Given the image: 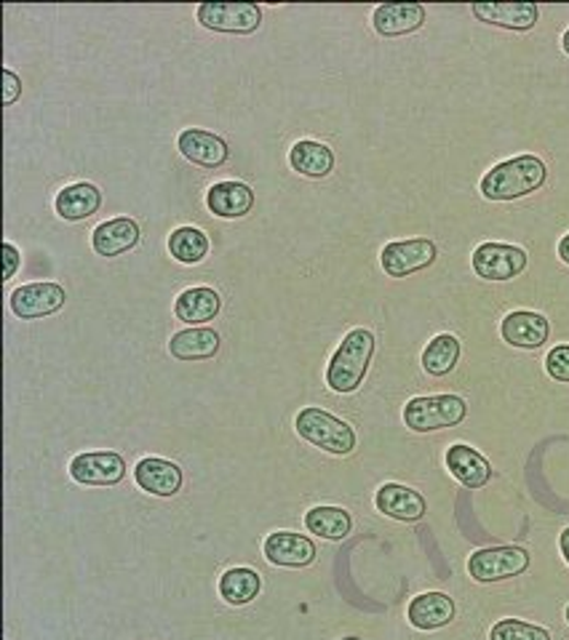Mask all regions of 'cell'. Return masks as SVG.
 <instances>
[{"label":"cell","instance_id":"2","mask_svg":"<svg viewBox=\"0 0 569 640\" xmlns=\"http://www.w3.org/2000/svg\"><path fill=\"white\" fill-rule=\"evenodd\" d=\"M372 355H375V334L366 329H353L351 334L342 340V344L329 361L327 368V385L329 390L348 396L356 392L364 381L366 372H369Z\"/></svg>","mask_w":569,"mask_h":640},{"label":"cell","instance_id":"24","mask_svg":"<svg viewBox=\"0 0 569 640\" xmlns=\"http://www.w3.org/2000/svg\"><path fill=\"white\" fill-rule=\"evenodd\" d=\"M169 353L177 361L195 363V361H209L219 353V334L212 329H185L180 334L171 336Z\"/></svg>","mask_w":569,"mask_h":640},{"label":"cell","instance_id":"12","mask_svg":"<svg viewBox=\"0 0 569 640\" xmlns=\"http://www.w3.org/2000/svg\"><path fill=\"white\" fill-rule=\"evenodd\" d=\"M262 552L273 565L281 569H305L316 560V545L295 532H275L265 539Z\"/></svg>","mask_w":569,"mask_h":640},{"label":"cell","instance_id":"20","mask_svg":"<svg viewBox=\"0 0 569 640\" xmlns=\"http://www.w3.org/2000/svg\"><path fill=\"white\" fill-rule=\"evenodd\" d=\"M206 206L219 219H241L252 212L254 193L243 182H217L206 193Z\"/></svg>","mask_w":569,"mask_h":640},{"label":"cell","instance_id":"18","mask_svg":"<svg viewBox=\"0 0 569 640\" xmlns=\"http://www.w3.org/2000/svg\"><path fill=\"white\" fill-rule=\"evenodd\" d=\"M139 225L134 219L128 217H118V219H110V221H102L100 227H94V232H91V245H94V251L100 256H121L126 254V251H132L134 245L139 243Z\"/></svg>","mask_w":569,"mask_h":640},{"label":"cell","instance_id":"35","mask_svg":"<svg viewBox=\"0 0 569 640\" xmlns=\"http://www.w3.org/2000/svg\"><path fill=\"white\" fill-rule=\"evenodd\" d=\"M559 256H561V262L569 264V236L559 240Z\"/></svg>","mask_w":569,"mask_h":640},{"label":"cell","instance_id":"33","mask_svg":"<svg viewBox=\"0 0 569 640\" xmlns=\"http://www.w3.org/2000/svg\"><path fill=\"white\" fill-rule=\"evenodd\" d=\"M3 256H5V273H3V281H9V278H14V273L20 270V251L14 249L11 243H3Z\"/></svg>","mask_w":569,"mask_h":640},{"label":"cell","instance_id":"10","mask_svg":"<svg viewBox=\"0 0 569 640\" xmlns=\"http://www.w3.org/2000/svg\"><path fill=\"white\" fill-rule=\"evenodd\" d=\"M70 478L81 485H115L126 478V461L115 452L78 454L70 461Z\"/></svg>","mask_w":569,"mask_h":640},{"label":"cell","instance_id":"31","mask_svg":"<svg viewBox=\"0 0 569 640\" xmlns=\"http://www.w3.org/2000/svg\"><path fill=\"white\" fill-rule=\"evenodd\" d=\"M546 372L550 379L569 385V344H559V347L550 350L546 358Z\"/></svg>","mask_w":569,"mask_h":640},{"label":"cell","instance_id":"29","mask_svg":"<svg viewBox=\"0 0 569 640\" xmlns=\"http://www.w3.org/2000/svg\"><path fill=\"white\" fill-rule=\"evenodd\" d=\"M169 251L177 262L198 264L209 254V236L198 227H180L169 236Z\"/></svg>","mask_w":569,"mask_h":640},{"label":"cell","instance_id":"8","mask_svg":"<svg viewBox=\"0 0 569 640\" xmlns=\"http://www.w3.org/2000/svg\"><path fill=\"white\" fill-rule=\"evenodd\" d=\"M470 264L485 281H513L527 270V251L508 243H481Z\"/></svg>","mask_w":569,"mask_h":640},{"label":"cell","instance_id":"16","mask_svg":"<svg viewBox=\"0 0 569 640\" xmlns=\"http://www.w3.org/2000/svg\"><path fill=\"white\" fill-rule=\"evenodd\" d=\"M372 24L383 38L409 35L425 24V5L420 3H383L375 9Z\"/></svg>","mask_w":569,"mask_h":640},{"label":"cell","instance_id":"13","mask_svg":"<svg viewBox=\"0 0 569 640\" xmlns=\"http://www.w3.org/2000/svg\"><path fill=\"white\" fill-rule=\"evenodd\" d=\"M375 507L385 518H394L401 523H414L428 513V504L414 489L401 483H385L379 485L375 494Z\"/></svg>","mask_w":569,"mask_h":640},{"label":"cell","instance_id":"1","mask_svg":"<svg viewBox=\"0 0 569 640\" xmlns=\"http://www.w3.org/2000/svg\"><path fill=\"white\" fill-rule=\"evenodd\" d=\"M548 169L540 158L519 156L498 163L481 180V195L487 201H516L546 184Z\"/></svg>","mask_w":569,"mask_h":640},{"label":"cell","instance_id":"28","mask_svg":"<svg viewBox=\"0 0 569 640\" xmlns=\"http://www.w3.org/2000/svg\"><path fill=\"white\" fill-rule=\"evenodd\" d=\"M262 590V576L254 569H230L219 580V595L230 606H247Z\"/></svg>","mask_w":569,"mask_h":640},{"label":"cell","instance_id":"36","mask_svg":"<svg viewBox=\"0 0 569 640\" xmlns=\"http://www.w3.org/2000/svg\"><path fill=\"white\" fill-rule=\"evenodd\" d=\"M561 48H565V54H569V30L561 35Z\"/></svg>","mask_w":569,"mask_h":640},{"label":"cell","instance_id":"19","mask_svg":"<svg viewBox=\"0 0 569 640\" xmlns=\"http://www.w3.org/2000/svg\"><path fill=\"white\" fill-rule=\"evenodd\" d=\"M446 467H449L452 476L465 489H485L489 480H492V465L476 448L465 446V443L449 446V452H446Z\"/></svg>","mask_w":569,"mask_h":640},{"label":"cell","instance_id":"17","mask_svg":"<svg viewBox=\"0 0 569 640\" xmlns=\"http://www.w3.org/2000/svg\"><path fill=\"white\" fill-rule=\"evenodd\" d=\"M134 480H137L139 489L152 496H174L182 489V470L169 459L148 457L137 461Z\"/></svg>","mask_w":569,"mask_h":640},{"label":"cell","instance_id":"34","mask_svg":"<svg viewBox=\"0 0 569 640\" xmlns=\"http://www.w3.org/2000/svg\"><path fill=\"white\" fill-rule=\"evenodd\" d=\"M559 547H561V556H565V560L569 563V528H565V532H561Z\"/></svg>","mask_w":569,"mask_h":640},{"label":"cell","instance_id":"25","mask_svg":"<svg viewBox=\"0 0 569 640\" xmlns=\"http://www.w3.org/2000/svg\"><path fill=\"white\" fill-rule=\"evenodd\" d=\"M289 165L308 180H323V176L332 174L334 156L321 141L303 139L289 150Z\"/></svg>","mask_w":569,"mask_h":640},{"label":"cell","instance_id":"23","mask_svg":"<svg viewBox=\"0 0 569 640\" xmlns=\"http://www.w3.org/2000/svg\"><path fill=\"white\" fill-rule=\"evenodd\" d=\"M100 206H102L100 187H94V184L89 182L70 184V187H65L62 193L57 195V203H54V208H57V214L65 221H83L94 217V214L100 212Z\"/></svg>","mask_w":569,"mask_h":640},{"label":"cell","instance_id":"26","mask_svg":"<svg viewBox=\"0 0 569 640\" xmlns=\"http://www.w3.org/2000/svg\"><path fill=\"white\" fill-rule=\"evenodd\" d=\"M305 528L321 539L340 541L351 534L353 518H351V513L342 507H314L308 515H305Z\"/></svg>","mask_w":569,"mask_h":640},{"label":"cell","instance_id":"22","mask_svg":"<svg viewBox=\"0 0 569 640\" xmlns=\"http://www.w3.org/2000/svg\"><path fill=\"white\" fill-rule=\"evenodd\" d=\"M219 307H223V297L209 286H195L182 292L174 301V316L182 323H187L190 329L195 325H204L209 320L217 318Z\"/></svg>","mask_w":569,"mask_h":640},{"label":"cell","instance_id":"37","mask_svg":"<svg viewBox=\"0 0 569 640\" xmlns=\"http://www.w3.org/2000/svg\"><path fill=\"white\" fill-rule=\"evenodd\" d=\"M565 617H567V621H569V606H567V612H565Z\"/></svg>","mask_w":569,"mask_h":640},{"label":"cell","instance_id":"11","mask_svg":"<svg viewBox=\"0 0 569 640\" xmlns=\"http://www.w3.org/2000/svg\"><path fill=\"white\" fill-rule=\"evenodd\" d=\"M476 20L494 24V27L516 30V33H527L537 24L540 9L527 0H511V3H474L470 5Z\"/></svg>","mask_w":569,"mask_h":640},{"label":"cell","instance_id":"3","mask_svg":"<svg viewBox=\"0 0 569 640\" xmlns=\"http://www.w3.org/2000/svg\"><path fill=\"white\" fill-rule=\"evenodd\" d=\"M297 435L310 443V446L321 448V452L334 454V457H348L356 448V433L348 422L338 420L329 411L308 405L297 414L295 420Z\"/></svg>","mask_w":569,"mask_h":640},{"label":"cell","instance_id":"21","mask_svg":"<svg viewBox=\"0 0 569 640\" xmlns=\"http://www.w3.org/2000/svg\"><path fill=\"white\" fill-rule=\"evenodd\" d=\"M407 619L418 630H442L455 619V601L444 593H422L409 603Z\"/></svg>","mask_w":569,"mask_h":640},{"label":"cell","instance_id":"4","mask_svg":"<svg viewBox=\"0 0 569 640\" xmlns=\"http://www.w3.org/2000/svg\"><path fill=\"white\" fill-rule=\"evenodd\" d=\"M465 416H468V403L460 396H422L403 405V424L414 433L457 427Z\"/></svg>","mask_w":569,"mask_h":640},{"label":"cell","instance_id":"7","mask_svg":"<svg viewBox=\"0 0 569 640\" xmlns=\"http://www.w3.org/2000/svg\"><path fill=\"white\" fill-rule=\"evenodd\" d=\"M436 256L439 249L433 240H396V243L385 245L383 254H379V264H383L385 275H390V278H407V275L431 267L436 262Z\"/></svg>","mask_w":569,"mask_h":640},{"label":"cell","instance_id":"5","mask_svg":"<svg viewBox=\"0 0 569 640\" xmlns=\"http://www.w3.org/2000/svg\"><path fill=\"white\" fill-rule=\"evenodd\" d=\"M530 569V552L522 547H487L468 558L470 580L479 584H492L513 580Z\"/></svg>","mask_w":569,"mask_h":640},{"label":"cell","instance_id":"15","mask_svg":"<svg viewBox=\"0 0 569 640\" xmlns=\"http://www.w3.org/2000/svg\"><path fill=\"white\" fill-rule=\"evenodd\" d=\"M177 147L190 163L204 165V169H217L230 158L228 141L217 137V134L204 132V128H185L177 139Z\"/></svg>","mask_w":569,"mask_h":640},{"label":"cell","instance_id":"27","mask_svg":"<svg viewBox=\"0 0 569 640\" xmlns=\"http://www.w3.org/2000/svg\"><path fill=\"white\" fill-rule=\"evenodd\" d=\"M457 361H460V340L452 334L433 336L422 350V368L431 377H446L449 372H455Z\"/></svg>","mask_w":569,"mask_h":640},{"label":"cell","instance_id":"9","mask_svg":"<svg viewBox=\"0 0 569 640\" xmlns=\"http://www.w3.org/2000/svg\"><path fill=\"white\" fill-rule=\"evenodd\" d=\"M65 288L59 283H27L11 294V312L22 320H41L65 307Z\"/></svg>","mask_w":569,"mask_h":640},{"label":"cell","instance_id":"30","mask_svg":"<svg viewBox=\"0 0 569 640\" xmlns=\"http://www.w3.org/2000/svg\"><path fill=\"white\" fill-rule=\"evenodd\" d=\"M489 640H550V632L540 625H530L524 619H500L489 630Z\"/></svg>","mask_w":569,"mask_h":640},{"label":"cell","instance_id":"14","mask_svg":"<svg viewBox=\"0 0 569 640\" xmlns=\"http://www.w3.org/2000/svg\"><path fill=\"white\" fill-rule=\"evenodd\" d=\"M500 334H503V340L511 344V347L537 350L548 342L550 325L540 312L516 310L503 318V323H500Z\"/></svg>","mask_w":569,"mask_h":640},{"label":"cell","instance_id":"6","mask_svg":"<svg viewBox=\"0 0 569 640\" xmlns=\"http://www.w3.org/2000/svg\"><path fill=\"white\" fill-rule=\"evenodd\" d=\"M198 22L212 33L252 35L262 24V9L247 0H230V3H201Z\"/></svg>","mask_w":569,"mask_h":640},{"label":"cell","instance_id":"32","mask_svg":"<svg viewBox=\"0 0 569 640\" xmlns=\"http://www.w3.org/2000/svg\"><path fill=\"white\" fill-rule=\"evenodd\" d=\"M22 96V80L16 72L11 70H3V104L9 107V104H14L16 100Z\"/></svg>","mask_w":569,"mask_h":640}]
</instances>
